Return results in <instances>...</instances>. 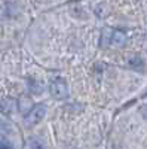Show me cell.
<instances>
[{
  "label": "cell",
  "mask_w": 147,
  "mask_h": 149,
  "mask_svg": "<svg viewBox=\"0 0 147 149\" xmlns=\"http://www.w3.org/2000/svg\"><path fill=\"white\" fill-rule=\"evenodd\" d=\"M100 43H101V48H120L126 43V34L124 31L106 27L101 31Z\"/></svg>",
  "instance_id": "6da1fadb"
},
{
  "label": "cell",
  "mask_w": 147,
  "mask_h": 149,
  "mask_svg": "<svg viewBox=\"0 0 147 149\" xmlns=\"http://www.w3.org/2000/svg\"><path fill=\"white\" fill-rule=\"evenodd\" d=\"M46 110H48V107H46L45 103H39V104L33 106V107L28 110V113L26 115V118H24V124H26L27 127L37 125V124L45 118Z\"/></svg>",
  "instance_id": "7a4b0ae2"
},
{
  "label": "cell",
  "mask_w": 147,
  "mask_h": 149,
  "mask_svg": "<svg viewBox=\"0 0 147 149\" xmlns=\"http://www.w3.org/2000/svg\"><path fill=\"white\" fill-rule=\"evenodd\" d=\"M49 91L57 100H66L68 97V85L64 78H54L49 84Z\"/></svg>",
  "instance_id": "3957f363"
},
{
  "label": "cell",
  "mask_w": 147,
  "mask_h": 149,
  "mask_svg": "<svg viewBox=\"0 0 147 149\" xmlns=\"http://www.w3.org/2000/svg\"><path fill=\"white\" fill-rule=\"evenodd\" d=\"M27 85H28V90L33 93V94H40L43 91V86L40 82H37V79H33V78H28L27 79Z\"/></svg>",
  "instance_id": "277c9868"
},
{
  "label": "cell",
  "mask_w": 147,
  "mask_h": 149,
  "mask_svg": "<svg viewBox=\"0 0 147 149\" xmlns=\"http://www.w3.org/2000/svg\"><path fill=\"white\" fill-rule=\"evenodd\" d=\"M14 109H15V102L14 100H3V102H0V112H3V113H10Z\"/></svg>",
  "instance_id": "5b68a950"
},
{
  "label": "cell",
  "mask_w": 147,
  "mask_h": 149,
  "mask_svg": "<svg viewBox=\"0 0 147 149\" xmlns=\"http://www.w3.org/2000/svg\"><path fill=\"white\" fill-rule=\"evenodd\" d=\"M129 66L134 67V69H143L144 67V63H143V60L138 55H135V57H132L129 60Z\"/></svg>",
  "instance_id": "8992f818"
},
{
  "label": "cell",
  "mask_w": 147,
  "mask_h": 149,
  "mask_svg": "<svg viewBox=\"0 0 147 149\" xmlns=\"http://www.w3.org/2000/svg\"><path fill=\"white\" fill-rule=\"evenodd\" d=\"M28 149H43V143H42L39 139L33 137V139L30 140V146H28Z\"/></svg>",
  "instance_id": "52a82bcc"
},
{
  "label": "cell",
  "mask_w": 147,
  "mask_h": 149,
  "mask_svg": "<svg viewBox=\"0 0 147 149\" xmlns=\"http://www.w3.org/2000/svg\"><path fill=\"white\" fill-rule=\"evenodd\" d=\"M0 149H14V145L10 143V140L8 139H0Z\"/></svg>",
  "instance_id": "ba28073f"
},
{
  "label": "cell",
  "mask_w": 147,
  "mask_h": 149,
  "mask_svg": "<svg viewBox=\"0 0 147 149\" xmlns=\"http://www.w3.org/2000/svg\"><path fill=\"white\" fill-rule=\"evenodd\" d=\"M141 113H143V116L147 119V106H144V107H141Z\"/></svg>",
  "instance_id": "9c48e42d"
}]
</instances>
